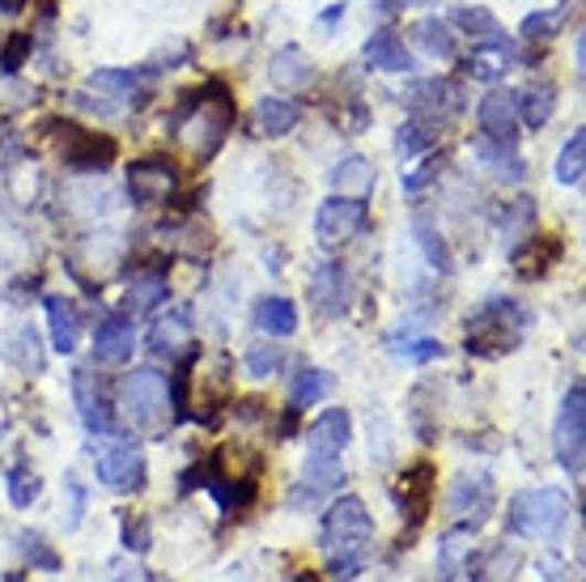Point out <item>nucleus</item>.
<instances>
[{
    "label": "nucleus",
    "instance_id": "1",
    "mask_svg": "<svg viewBox=\"0 0 586 582\" xmlns=\"http://www.w3.org/2000/svg\"><path fill=\"white\" fill-rule=\"evenodd\" d=\"M374 519L358 498H335L323 519V549H328V574L332 582H353L370 561Z\"/></svg>",
    "mask_w": 586,
    "mask_h": 582
},
{
    "label": "nucleus",
    "instance_id": "2",
    "mask_svg": "<svg viewBox=\"0 0 586 582\" xmlns=\"http://www.w3.org/2000/svg\"><path fill=\"white\" fill-rule=\"evenodd\" d=\"M230 119H234V103H230V89L222 82H209L200 94L188 98V107L174 124V137L192 149L195 158H209L217 154V145L230 133Z\"/></svg>",
    "mask_w": 586,
    "mask_h": 582
},
{
    "label": "nucleus",
    "instance_id": "3",
    "mask_svg": "<svg viewBox=\"0 0 586 582\" xmlns=\"http://www.w3.org/2000/svg\"><path fill=\"white\" fill-rule=\"evenodd\" d=\"M531 315L510 298H493V303L476 306L468 319V353L476 358H498L505 349H514L523 332H528Z\"/></svg>",
    "mask_w": 586,
    "mask_h": 582
},
{
    "label": "nucleus",
    "instance_id": "4",
    "mask_svg": "<svg viewBox=\"0 0 586 582\" xmlns=\"http://www.w3.org/2000/svg\"><path fill=\"white\" fill-rule=\"evenodd\" d=\"M565 523H569V494L553 489V485L519 494L505 510V527L514 536H531V540H553Z\"/></svg>",
    "mask_w": 586,
    "mask_h": 582
},
{
    "label": "nucleus",
    "instance_id": "5",
    "mask_svg": "<svg viewBox=\"0 0 586 582\" xmlns=\"http://www.w3.org/2000/svg\"><path fill=\"white\" fill-rule=\"evenodd\" d=\"M119 409L132 421V430H158L170 409V383L158 370H132L119 388Z\"/></svg>",
    "mask_w": 586,
    "mask_h": 582
},
{
    "label": "nucleus",
    "instance_id": "6",
    "mask_svg": "<svg viewBox=\"0 0 586 582\" xmlns=\"http://www.w3.org/2000/svg\"><path fill=\"white\" fill-rule=\"evenodd\" d=\"M553 451H557V464L569 476H583L586 464V388L574 383L557 416V434H553Z\"/></svg>",
    "mask_w": 586,
    "mask_h": 582
},
{
    "label": "nucleus",
    "instance_id": "7",
    "mask_svg": "<svg viewBox=\"0 0 586 582\" xmlns=\"http://www.w3.org/2000/svg\"><path fill=\"white\" fill-rule=\"evenodd\" d=\"M365 222H370L365 200L332 192L319 204V213H315V239H319L323 247H344V243H353V239L362 234Z\"/></svg>",
    "mask_w": 586,
    "mask_h": 582
},
{
    "label": "nucleus",
    "instance_id": "8",
    "mask_svg": "<svg viewBox=\"0 0 586 582\" xmlns=\"http://www.w3.org/2000/svg\"><path fill=\"white\" fill-rule=\"evenodd\" d=\"M493 498H498V489H493V476L489 472H464V476H455L447 506L450 515L459 519V531L472 536L476 527L493 515Z\"/></svg>",
    "mask_w": 586,
    "mask_h": 582
},
{
    "label": "nucleus",
    "instance_id": "9",
    "mask_svg": "<svg viewBox=\"0 0 586 582\" xmlns=\"http://www.w3.org/2000/svg\"><path fill=\"white\" fill-rule=\"evenodd\" d=\"M98 480L115 489V494H137L145 485V451L132 438L128 443H111L98 455Z\"/></svg>",
    "mask_w": 586,
    "mask_h": 582
},
{
    "label": "nucleus",
    "instance_id": "10",
    "mask_svg": "<svg viewBox=\"0 0 586 582\" xmlns=\"http://www.w3.org/2000/svg\"><path fill=\"white\" fill-rule=\"evenodd\" d=\"M179 192V170L170 167L167 158H140L128 167V195L137 204H167L170 195Z\"/></svg>",
    "mask_w": 586,
    "mask_h": 582
},
{
    "label": "nucleus",
    "instance_id": "11",
    "mask_svg": "<svg viewBox=\"0 0 586 582\" xmlns=\"http://www.w3.org/2000/svg\"><path fill=\"white\" fill-rule=\"evenodd\" d=\"M192 340H195V328H192V310H188V306H170L167 315H158L153 328H149V349H153V358L183 361L192 353Z\"/></svg>",
    "mask_w": 586,
    "mask_h": 582
},
{
    "label": "nucleus",
    "instance_id": "12",
    "mask_svg": "<svg viewBox=\"0 0 586 582\" xmlns=\"http://www.w3.org/2000/svg\"><path fill=\"white\" fill-rule=\"evenodd\" d=\"M353 303V289H349V273L335 264V260H323L315 264L310 273V306L323 315V319H340Z\"/></svg>",
    "mask_w": 586,
    "mask_h": 582
},
{
    "label": "nucleus",
    "instance_id": "13",
    "mask_svg": "<svg viewBox=\"0 0 586 582\" xmlns=\"http://www.w3.org/2000/svg\"><path fill=\"white\" fill-rule=\"evenodd\" d=\"M476 119H480V133L489 140L514 145V137H519V94L514 89H489L484 103L476 107Z\"/></svg>",
    "mask_w": 586,
    "mask_h": 582
},
{
    "label": "nucleus",
    "instance_id": "14",
    "mask_svg": "<svg viewBox=\"0 0 586 582\" xmlns=\"http://www.w3.org/2000/svg\"><path fill=\"white\" fill-rule=\"evenodd\" d=\"M137 349V328H132V315L111 310L98 319V332H94V358L107 361V366H124Z\"/></svg>",
    "mask_w": 586,
    "mask_h": 582
},
{
    "label": "nucleus",
    "instance_id": "15",
    "mask_svg": "<svg viewBox=\"0 0 586 582\" xmlns=\"http://www.w3.org/2000/svg\"><path fill=\"white\" fill-rule=\"evenodd\" d=\"M408 103H413V112H417L420 124H438V119H447V115L459 112V89L447 82V77H425V82H413L408 85Z\"/></svg>",
    "mask_w": 586,
    "mask_h": 582
},
{
    "label": "nucleus",
    "instance_id": "16",
    "mask_svg": "<svg viewBox=\"0 0 586 582\" xmlns=\"http://www.w3.org/2000/svg\"><path fill=\"white\" fill-rule=\"evenodd\" d=\"M353 421L344 409H328L315 425L307 430V459H340V451L349 446Z\"/></svg>",
    "mask_w": 586,
    "mask_h": 582
},
{
    "label": "nucleus",
    "instance_id": "17",
    "mask_svg": "<svg viewBox=\"0 0 586 582\" xmlns=\"http://www.w3.org/2000/svg\"><path fill=\"white\" fill-rule=\"evenodd\" d=\"M340 480H344V472H340V459H307V468H302L298 485H294V494H289V506H294V510H302V506H315V501L328 498V494H332Z\"/></svg>",
    "mask_w": 586,
    "mask_h": 582
},
{
    "label": "nucleus",
    "instance_id": "18",
    "mask_svg": "<svg viewBox=\"0 0 586 582\" xmlns=\"http://www.w3.org/2000/svg\"><path fill=\"white\" fill-rule=\"evenodd\" d=\"M523 570V549L519 544H493L480 557H468V574L472 582H514V574Z\"/></svg>",
    "mask_w": 586,
    "mask_h": 582
},
{
    "label": "nucleus",
    "instance_id": "19",
    "mask_svg": "<svg viewBox=\"0 0 586 582\" xmlns=\"http://www.w3.org/2000/svg\"><path fill=\"white\" fill-rule=\"evenodd\" d=\"M73 400H77V413H82V425L89 434H111L115 430L111 409H107V400H103V391H98L89 370L73 374Z\"/></svg>",
    "mask_w": 586,
    "mask_h": 582
},
{
    "label": "nucleus",
    "instance_id": "20",
    "mask_svg": "<svg viewBox=\"0 0 586 582\" xmlns=\"http://www.w3.org/2000/svg\"><path fill=\"white\" fill-rule=\"evenodd\" d=\"M115 162V140L111 137H89V133H73V145L64 149V167L77 174H103Z\"/></svg>",
    "mask_w": 586,
    "mask_h": 582
},
{
    "label": "nucleus",
    "instance_id": "21",
    "mask_svg": "<svg viewBox=\"0 0 586 582\" xmlns=\"http://www.w3.org/2000/svg\"><path fill=\"white\" fill-rule=\"evenodd\" d=\"M362 56H365V64L379 68V73H413V52L404 47V39H399L395 30L370 34L362 47Z\"/></svg>",
    "mask_w": 586,
    "mask_h": 582
},
{
    "label": "nucleus",
    "instance_id": "22",
    "mask_svg": "<svg viewBox=\"0 0 586 582\" xmlns=\"http://www.w3.org/2000/svg\"><path fill=\"white\" fill-rule=\"evenodd\" d=\"M43 310H47V324H52V345H56V353H73L77 340H82V310H77V303L52 294V298L43 303Z\"/></svg>",
    "mask_w": 586,
    "mask_h": 582
},
{
    "label": "nucleus",
    "instance_id": "23",
    "mask_svg": "<svg viewBox=\"0 0 586 582\" xmlns=\"http://www.w3.org/2000/svg\"><path fill=\"white\" fill-rule=\"evenodd\" d=\"M328 183H332L335 195L365 200V195L374 192V167H370V158H362V154H349V158H340V162L332 167Z\"/></svg>",
    "mask_w": 586,
    "mask_h": 582
},
{
    "label": "nucleus",
    "instance_id": "24",
    "mask_svg": "<svg viewBox=\"0 0 586 582\" xmlns=\"http://www.w3.org/2000/svg\"><path fill=\"white\" fill-rule=\"evenodd\" d=\"M268 82L277 89H302L315 82V64L302 47H280L277 56L268 60Z\"/></svg>",
    "mask_w": 586,
    "mask_h": 582
},
{
    "label": "nucleus",
    "instance_id": "25",
    "mask_svg": "<svg viewBox=\"0 0 586 582\" xmlns=\"http://www.w3.org/2000/svg\"><path fill=\"white\" fill-rule=\"evenodd\" d=\"M561 260V243L553 234H531L523 247L514 251V268L519 277H548V268Z\"/></svg>",
    "mask_w": 586,
    "mask_h": 582
},
{
    "label": "nucleus",
    "instance_id": "26",
    "mask_svg": "<svg viewBox=\"0 0 586 582\" xmlns=\"http://www.w3.org/2000/svg\"><path fill=\"white\" fill-rule=\"evenodd\" d=\"M0 353L13 361L18 370H30V374L43 370V345H39V332L30 324H13L4 332V340H0Z\"/></svg>",
    "mask_w": 586,
    "mask_h": 582
},
{
    "label": "nucleus",
    "instance_id": "27",
    "mask_svg": "<svg viewBox=\"0 0 586 582\" xmlns=\"http://www.w3.org/2000/svg\"><path fill=\"white\" fill-rule=\"evenodd\" d=\"M302 119V107L289 103V98H259L255 103V128L259 137H289Z\"/></svg>",
    "mask_w": 586,
    "mask_h": 582
},
{
    "label": "nucleus",
    "instance_id": "28",
    "mask_svg": "<svg viewBox=\"0 0 586 582\" xmlns=\"http://www.w3.org/2000/svg\"><path fill=\"white\" fill-rule=\"evenodd\" d=\"M510 60H519L514 43H510V39H493V43H480V47H472L468 73H472L476 82H498Z\"/></svg>",
    "mask_w": 586,
    "mask_h": 582
},
{
    "label": "nucleus",
    "instance_id": "29",
    "mask_svg": "<svg viewBox=\"0 0 586 582\" xmlns=\"http://www.w3.org/2000/svg\"><path fill=\"white\" fill-rule=\"evenodd\" d=\"M429 494H434V468L417 464V468L404 476V489H399V515L408 510V523L417 527L429 510Z\"/></svg>",
    "mask_w": 586,
    "mask_h": 582
},
{
    "label": "nucleus",
    "instance_id": "30",
    "mask_svg": "<svg viewBox=\"0 0 586 582\" xmlns=\"http://www.w3.org/2000/svg\"><path fill=\"white\" fill-rule=\"evenodd\" d=\"M514 94H519V119L540 133V128L553 119V103H557L553 82H535V85H528V89H514Z\"/></svg>",
    "mask_w": 586,
    "mask_h": 582
},
{
    "label": "nucleus",
    "instance_id": "31",
    "mask_svg": "<svg viewBox=\"0 0 586 582\" xmlns=\"http://www.w3.org/2000/svg\"><path fill=\"white\" fill-rule=\"evenodd\" d=\"M335 388V379L328 370H319V366H302L298 370V379H294V391H289V400H294V413H302L310 404H319V400H328V391Z\"/></svg>",
    "mask_w": 586,
    "mask_h": 582
},
{
    "label": "nucleus",
    "instance_id": "32",
    "mask_svg": "<svg viewBox=\"0 0 586 582\" xmlns=\"http://www.w3.org/2000/svg\"><path fill=\"white\" fill-rule=\"evenodd\" d=\"M255 324L268 336H294L298 332V306L289 298H264L255 306Z\"/></svg>",
    "mask_w": 586,
    "mask_h": 582
},
{
    "label": "nucleus",
    "instance_id": "33",
    "mask_svg": "<svg viewBox=\"0 0 586 582\" xmlns=\"http://www.w3.org/2000/svg\"><path fill=\"white\" fill-rule=\"evenodd\" d=\"M167 294H170V285L162 268H140V273H132V281H128V306H140V310L162 306L167 303Z\"/></svg>",
    "mask_w": 586,
    "mask_h": 582
},
{
    "label": "nucleus",
    "instance_id": "34",
    "mask_svg": "<svg viewBox=\"0 0 586 582\" xmlns=\"http://www.w3.org/2000/svg\"><path fill=\"white\" fill-rule=\"evenodd\" d=\"M85 89H94V94H107L111 103H128V98H137L140 89V73L132 68H98Z\"/></svg>",
    "mask_w": 586,
    "mask_h": 582
},
{
    "label": "nucleus",
    "instance_id": "35",
    "mask_svg": "<svg viewBox=\"0 0 586 582\" xmlns=\"http://www.w3.org/2000/svg\"><path fill=\"white\" fill-rule=\"evenodd\" d=\"M476 158L493 170V174H502V179H523V158L514 154V145H502V140L484 137L476 145Z\"/></svg>",
    "mask_w": 586,
    "mask_h": 582
},
{
    "label": "nucleus",
    "instance_id": "36",
    "mask_svg": "<svg viewBox=\"0 0 586 582\" xmlns=\"http://www.w3.org/2000/svg\"><path fill=\"white\" fill-rule=\"evenodd\" d=\"M417 43L429 52L434 60H455L459 56V43H455V34H450V27L443 22V18H425V22H417Z\"/></svg>",
    "mask_w": 586,
    "mask_h": 582
},
{
    "label": "nucleus",
    "instance_id": "37",
    "mask_svg": "<svg viewBox=\"0 0 586 582\" xmlns=\"http://www.w3.org/2000/svg\"><path fill=\"white\" fill-rule=\"evenodd\" d=\"M413 234H417V247H420V255H425V264L438 268V277H450V273H455V260H450V251H447V239H443L429 222H413Z\"/></svg>",
    "mask_w": 586,
    "mask_h": 582
},
{
    "label": "nucleus",
    "instance_id": "38",
    "mask_svg": "<svg viewBox=\"0 0 586 582\" xmlns=\"http://www.w3.org/2000/svg\"><path fill=\"white\" fill-rule=\"evenodd\" d=\"M391 353H399V358L408 361H434L443 358V340H434V336H417L413 328H399V332H391Z\"/></svg>",
    "mask_w": 586,
    "mask_h": 582
},
{
    "label": "nucleus",
    "instance_id": "39",
    "mask_svg": "<svg viewBox=\"0 0 586 582\" xmlns=\"http://www.w3.org/2000/svg\"><path fill=\"white\" fill-rule=\"evenodd\" d=\"M583 167H586V133L583 128H574V137L561 145L557 183H565V188H578V183H583Z\"/></svg>",
    "mask_w": 586,
    "mask_h": 582
},
{
    "label": "nucleus",
    "instance_id": "40",
    "mask_svg": "<svg viewBox=\"0 0 586 582\" xmlns=\"http://www.w3.org/2000/svg\"><path fill=\"white\" fill-rule=\"evenodd\" d=\"M280 366H285V353L273 340H259L247 349V374L252 379H273V374H280Z\"/></svg>",
    "mask_w": 586,
    "mask_h": 582
},
{
    "label": "nucleus",
    "instance_id": "41",
    "mask_svg": "<svg viewBox=\"0 0 586 582\" xmlns=\"http://www.w3.org/2000/svg\"><path fill=\"white\" fill-rule=\"evenodd\" d=\"M4 485H9V498H13V506H30V501L39 498V489H43L39 472L30 468V464H13L9 476H4Z\"/></svg>",
    "mask_w": 586,
    "mask_h": 582
},
{
    "label": "nucleus",
    "instance_id": "42",
    "mask_svg": "<svg viewBox=\"0 0 586 582\" xmlns=\"http://www.w3.org/2000/svg\"><path fill=\"white\" fill-rule=\"evenodd\" d=\"M434 145V128L429 124H420V119H408L399 133H395V154L408 162V158H417L420 149H429Z\"/></svg>",
    "mask_w": 586,
    "mask_h": 582
},
{
    "label": "nucleus",
    "instance_id": "43",
    "mask_svg": "<svg viewBox=\"0 0 586 582\" xmlns=\"http://www.w3.org/2000/svg\"><path fill=\"white\" fill-rule=\"evenodd\" d=\"M459 27L476 34L480 43H493V39H505L502 27L493 22V13H484V9H459Z\"/></svg>",
    "mask_w": 586,
    "mask_h": 582
},
{
    "label": "nucleus",
    "instance_id": "44",
    "mask_svg": "<svg viewBox=\"0 0 586 582\" xmlns=\"http://www.w3.org/2000/svg\"><path fill=\"white\" fill-rule=\"evenodd\" d=\"M553 30H557V13H531L519 34L528 43H544V39H553Z\"/></svg>",
    "mask_w": 586,
    "mask_h": 582
},
{
    "label": "nucleus",
    "instance_id": "45",
    "mask_svg": "<svg viewBox=\"0 0 586 582\" xmlns=\"http://www.w3.org/2000/svg\"><path fill=\"white\" fill-rule=\"evenodd\" d=\"M434 179H438V162H425V167H417L413 174H404V192L417 195L420 188H429Z\"/></svg>",
    "mask_w": 586,
    "mask_h": 582
},
{
    "label": "nucleus",
    "instance_id": "46",
    "mask_svg": "<svg viewBox=\"0 0 586 582\" xmlns=\"http://www.w3.org/2000/svg\"><path fill=\"white\" fill-rule=\"evenodd\" d=\"M64 485H68V494H73V510H68V527H77V523H82V515H85V494H82V485H77L73 476H68Z\"/></svg>",
    "mask_w": 586,
    "mask_h": 582
},
{
    "label": "nucleus",
    "instance_id": "47",
    "mask_svg": "<svg viewBox=\"0 0 586 582\" xmlns=\"http://www.w3.org/2000/svg\"><path fill=\"white\" fill-rule=\"evenodd\" d=\"M26 47H30V39L22 34V39H18L13 47H9V56H4V73H13V68H18V60L26 56Z\"/></svg>",
    "mask_w": 586,
    "mask_h": 582
},
{
    "label": "nucleus",
    "instance_id": "48",
    "mask_svg": "<svg viewBox=\"0 0 586 582\" xmlns=\"http://www.w3.org/2000/svg\"><path fill=\"white\" fill-rule=\"evenodd\" d=\"M340 18H344V4H332V9H323V18L315 22V30H332V27H340Z\"/></svg>",
    "mask_w": 586,
    "mask_h": 582
},
{
    "label": "nucleus",
    "instance_id": "49",
    "mask_svg": "<svg viewBox=\"0 0 586 582\" xmlns=\"http://www.w3.org/2000/svg\"><path fill=\"white\" fill-rule=\"evenodd\" d=\"M298 582H319L315 574H298Z\"/></svg>",
    "mask_w": 586,
    "mask_h": 582
},
{
    "label": "nucleus",
    "instance_id": "50",
    "mask_svg": "<svg viewBox=\"0 0 586 582\" xmlns=\"http://www.w3.org/2000/svg\"><path fill=\"white\" fill-rule=\"evenodd\" d=\"M383 4H408V0H383Z\"/></svg>",
    "mask_w": 586,
    "mask_h": 582
}]
</instances>
